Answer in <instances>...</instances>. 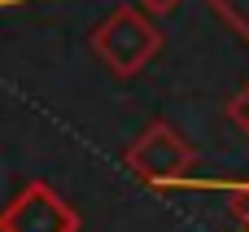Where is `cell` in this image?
I'll use <instances>...</instances> for the list:
<instances>
[{"label":"cell","mask_w":249,"mask_h":232,"mask_svg":"<svg viewBox=\"0 0 249 232\" xmlns=\"http://www.w3.org/2000/svg\"><path fill=\"white\" fill-rule=\"evenodd\" d=\"M88 48L101 57V66L114 79H136L158 53H162V31L149 13H140L136 4H118L114 13H105L92 35Z\"/></svg>","instance_id":"1"},{"label":"cell","mask_w":249,"mask_h":232,"mask_svg":"<svg viewBox=\"0 0 249 232\" xmlns=\"http://www.w3.org/2000/svg\"><path fill=\"white\" fill-rule=\"evenodd\" d=\"M127 171L149 184V189H171V184H184L197 167V149L166 123V118H153L123 154Z\"/></svg>","instance_id":"2"},{"label":"cell","mask_w":249,"mask_h":232,"mask_svg":"<svg viewBox=\"0 0 249 232\" xmlns=\"http://www.w3.org/2000/svg\"><path fill=\"white\" fill-rule=\"evenodd\" d=\"M0 232H79V211L53 184L31 180L4 202Z\"/></svg>","instance_id":"3"},{"label":"cell","mask_w":249,"mask_h":232,"mask_svg":"<svg viewBox=\"0 0 249 232\" xmlns=\"http://www.w3.org/2000/svg\"><path fill=\"white\" fill-rule=\"evenodd\" d=\"M223 118H228V123H232V127H236V132L249 140V83H245V88H236V92L228 97V105H223Z\"/></svg>","instance_id":"4"},{"label":"cell","mask_w":249,"mask_h":232,"mask_svg":"<svg viewBox=\"0 0 249 232\" xmlns=\"http://www.w3.org/2000/svg\"><path fill=\"white\" fill-rule=\"evenodd\" d=\"M228 211H232V219L241 224V232H249V184H236V189H232Z\"/></svg>","instance_id":"5"},{"label":"cell","mask_w":249,"mask_h":232,"mask_svg":"<svg viewBox=\"0 0 249 232\" xmlns=\"http://www.w3.org/2000/svg\"><path fill=\"white\" fill-rule=\"evenodd\" d=\"M175 4H184V0H136V9L149 13V18H153V13H171Z\"/></svg>","instance_id":"6"}]
</instances>
